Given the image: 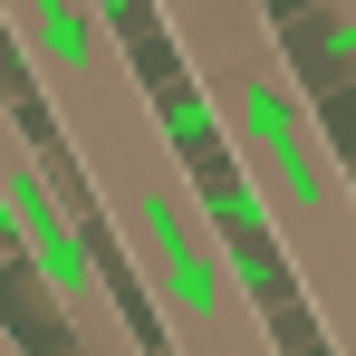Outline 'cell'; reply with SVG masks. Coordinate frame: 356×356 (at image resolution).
<instances>
[{
    "mask_svg": "<svg viewBox=\"0 0 356 356\" xmlns=\"http://www.w3.org/2000/svg\"><path fill=\"white\" fill-rule=\"evenodd\" d=\"M39 106H49V135H58V164L87 202V222L106 232L135 298L154 308V347L164 356H289L232 232L212 222L202 174L174 145L145 67L116 58L58 97H39Z\"/></svg>",
    "mask_w": 356,
    "mask_h": 356,
    "instance_id": "1",
    "label": "cell"
},
{
    "mask_svg": "<svg viewBox=\"0 0 356 356\" xmlns=\"http://www.w3.org/2000/svg\"><path fill=\"white\" fill-rule=\"evenodd\" d=\"M0 39H10V58L29 77V97H58L77 77H97V67L135 58L106 0H0Z\"/></svg>",
    "mask_w": 356,
    "mask_h": 356,
    "instance_id": "2",
    "label": "cell"
},
{
    "mask_svg": "<svg viewBox=\"0 0 356 356\" xmlns=\"http://www.w3.org/2000/svg\"><path fill=\"white\" fill-rule=\"evenodd\" d=\"M164 49H174V77L193 97H222L250 58L280 49V10L270 0H145Z\"/></svg>",
    "mask_w": 356,
    "mask_h": 356,
    "instance_id": "3",
    "label": "cell"
},
{
    "mask_svg": "<svg viewBox=\"0 0 356 356\" xmlns=\"http://www.w3.org/2000/svg\"><path fill=\"white\" fill-rule=\"evenodd\" d=\"M280 39H289V58H298V77H308L318 106L337 87H356V0H318L308 19H280Z\"/></svg>",
    "mask_w": 356,
    "mask_h": 356,
    "instance_id": "4",
    "label": "cell"
},
{
    "mask_svg": "<svg viewBox=\"0 0 356 356\" xmlns=\"http://www.w3.org/2000/svg\"><path fill=\"white\" fill-rule=\"evenodd\" d=\"M270 10H280V0H270Z\"/></svg>",
    "mask_w": 356,
    "mask_h": 356,
    "instance_id": "5",
    "label": "cell"
}]
</instances>
